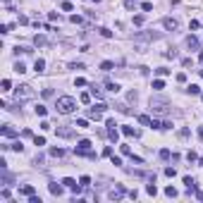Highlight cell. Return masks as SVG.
Here are the masks:
<instances>
[{
	"mask_svg": "<svg viewBox=\"0 0 203 203\" xmlns=\"http://www.w3.org/2000/svg\"><path fill=\"white\" fill-rule=\"evenodd\" d=\"M155 74H158V77H167V74H170V69H165V67H158Z\"/></svg>",
	"mask_w": 203,
	"mask_h": 203,
	"instance_id": "obj_26",
	"label": "cell"
},
{
	"mask_svg": "<svg viewBox=\"0 0 203 203\" xmlns=\"http://www.w3.org/2000/svg\"><path fill=\"white\" fill-rule=\"evenodd\" d=\"M201 96H203V93H201Z\"/></svg>",
	"mask_w": 203,
	"mask_h": 203,
	"instance_id": "obj_48",
	"label": "cell"
},
{
	"mask_svg": "<svg viewBox=\"0 0 203 203\" xmlns=\"http://www.w3.org/2000/svg\"><path fill=\"white\" fill-rule=\"evenodd\" d=\"M10 29H12L10 24H2V27H0V34H10Z\"/></svg>",
	"mask_w": 203,
	"mask_h": 203,
	"instance_id": "obj_43",
	"label": "cell"
},
{
	"mask_svg": "<svg viewBox=\"0 0 203 203\" xmlns=\"http://www.w3.org/2000/svg\"><path fill=\"white\" fill-rule=\"evenodd\" d=\"M50 155L60 158V155H65V151H62V148H50Z\"/></svg>",
	"mask_w": 203,
	"mask_h": 203,
	"instance_id": "obj_23",
	"label": "cell"
},
{
	"mask_svg": "<svg viewBox=\"0 0 203 203\" xmlns=\"http://www.w3.org/2000/svg\"><path fill=\"white\" fill-rule=\"evenodd\" d=\"M62 182H60V184H57V182H53V184H48V189H50V194L53 196H62V191H65V189H62Z\"/></svg>",
	"mask_w": 203,
	"mask_h": 203,
	"instance_id": "obj_4",
	"label": "cell"
},
{
	"mask_svg": "<svg viewBox=\"0 0 203 203\" xmlns=\"http://www.w3.org/2000/svg\"><path fill=\"white\" fill-rule=\"evenodd\" d=\"M139 122L146 124V127H151V117H148V115H139Z\"/></svg>",
	"mask_w": 203,
	"mask_h": 203,
	"instance_id": "obj_19",
	"label": "cell"
},
{
	"mask_svg": "<svg viewBox=\"0 0 203 203\" xmlns=\"http://www.w3.org/2000/svg\"><path fill=\"white\" fill-rule=\"evenodd\" d=\"M34 143H36V146H46V139L43 136H34Z\"/></svg>",
	"mask_w": 203,
	"mask_h": 203,
	"instance_id": "obj_29",
	"label": "cell"
},
{
	"mask_svg": "<svg viewBox=\"0 0 203 203\" xmlns=\"http://www.w3.org/2000/svg\"><path fill=\"white\" fill-rule=\"evenodd\" d=\"M77 127H79V129H86V127H89V122H86V120H77Z\"/></svg>",
	"mask_w": 203,
	"mask_h": 203,
	"instance_id": "obj_35",
	"label": "cell"
},
{
	"mask_svg": "<svg viewBox=\"0 0 203 203\" xmlns=\"http://www.w3.org/2000/svg\"><path fill=\"white\" fill-rule=\"evenodd\" d=\"M98 31H101V36H105V38H110V36H112V31H110V29H105V27H101Z\"/></svg>",
	"mask_w": 203,
	"mask_h": 203,
	"instance_id": "obj_25",
	"label": "cell"
},
{
	"mask_svg": "<svg viewBox=\"0 0 203 203\" xmlns=\"http://www.w3.org/2000/svg\"><path fill=\"white\" fill-rule=\"evenodd\" d=\"M122 134H124V136H139V131L134 129V127H122Z\"/></svg>",
	"mask_w": 203,
	"mask_h": 203,
	"instance_id": "obj_7",
	"label": "cell"
},
{
	"mask_svg": "<svg viewBox=\"0 0 203 203\" xmlns=\"http://www.w3.org/2000/svg\"><path fill=\"white\" fill-rule=\"evenodd\" d=\"M198 139H203V127H201V129H198Z\"/></svg>",
	"mask_w": 203,
	"mask_h": 203,
	"instance_id": "obj_44",
	"label": "cell"
},
{
	"mask_svg": "<svg viewBox=\"0 0 203 203\" xmlns=\"http://www.w3.org/2000/svg\"><path fill=\"white\" fill-rule=\"evenodd\" d=\"M153 89H155V91L165 89V81H163V79H155V81H153Z\"/></svg>",
	"mask_w": 203,
	"mask_h": 203,
	"instance_id": "obj_18",
	"label": "cell"
},
{
	"mask_svg": "<svg viewBox=\"0 0 203 203\" xmlns=\"http://www.w3.org/2000/svg\"><path fill=\"white\" fill-rule=\"evenodd\" d=\"M2 136H7V139L17 136V129H12V127H10V124H5V127H2Z\"/></svg>",
	"mask_w": 203,
	"mask_h": 203,
	"instance_id": "obj_6",
	"label": "cell"
},
{
	"mask_svg": "<svg viewBox=\"0 0 203 203\" xmlns=\"http://www.w3.org/2000/svg\"><path fill=\"white\" fill-rule=\"evenodd\" d=\"M165 175H167V177H175L177 170H175V167H165Z\"/></svg>",
	"mask_w": 203,
	"mask_h": 203,
	"instance_id": "obj_37",
	"label": "cell"
},
{
	"mask_svg": "<svg viewBox=\"0 0 203 203\" xmlns=\"http://www.w3.org/2000/svg\"><path fill=\"white\" fill-rule=\"evenodd\" d=\"M151 127H153V129H163V122H158V120H151Z\"/></svg>",
	"mask_w": 203,
	"mask_h": 203,
	"instance_id": "obj_34",
	"label": "cell"
},
{
	"mask_svg": "<svg viewBox=\"0 0 203 203\" xmlns=\"http://www.w3.org/2000/svg\"><path fill=\"white\" fill-rule=\"evenodd\" d=\"M14 72H19V74H22V72H27V67L22 65V62H17V65H14Z\"/></svg>",
	"mask_w": 203,
	"mask_h": 203,
	"instance_id": "obj_38",
	"label": "cell"
},
{
	"mask_svg": "<svg viewBox=\"0 0 203 203\" xmlns=\"http://www.w3.org/2000/svg\"><path fill=\"white\" fill-rule=\"evenodd\" d=\"M177 81L184 84V81H186V74H184V72H179V74H177Z\"/></svg>",
	"mask_w": 203,
	"mask_h": 203,
	"instance_id": "obj_40",
	"label": "cell"
},
{
	"mask_svg": "<svg viewBox=\"0 0 203 203\" xmlns=\"http://www.w3.org/2000/svg\"><path fill=\"white\" fill-rule=\"evenodd\" d=\"M198 165H201V167H203V158H198Z\"/></svg>",
	"mask_w": 203,
	"mask_h": 203,
	"instance_id": "obj_45",
	"label": "cell"
},
{
	"mask_svg": "<svg viewBox=\"0 0 203 203\" xmlns=\"http://www.w3.org/2000/svg\"><path fill=\"white\" fill-rule=\"evenodd\" d=\"M186 93H191V96H198V93H201V89H198L196 84H189V86H186Z\"/></svg>",
	"mask_w": 203,
	"mask_h": 203,
	"instance_id": "obj_10",
	"label": "cell"
},
{
	"mask_svg": "<svg viewBox=\"0 0 203 203\" xmlns=\"http://www.w3.org/2000/svg\"><path fill=\"white\" fill-rule=\"evenodd\" d=\"M91 96H96V98H101V89H98V86H93V89H91Z\"/></svg>",
	"mask_w": 203,
	"mask_h": 203,
	"instance_id": "obj_39",
	"label": "cell"
},
{
	"mask_svg": "<svg viewBox=\"0 0 203 203\" xmlns=\"http://www.w3.org/2000/svg\"><path fill=\"white\" fill-rule=\"evenodd\" d=\"M165 194H167V196H170V198H175V196H177V194H179V191H177L175 186H167V189H165Z\"/></svg>",
	"mask_w": 203,
	"mask_h": 203,
	"instance_id": "obj_16",
	"label": "cell"
},
{
	"mask_svg": "<svg viewBox=\"0 0 203 203\" xmlns=\"http://www.w3.org/2000/svg\"><path fill=\"white\" fill-rule=\"evenodd\" d=\"M186 43H189L191 48H198V38H196V36H189V38H186Z\"/></svg>",
	"mask_w": 203,
	"mask_h": 203,
	"instance_id": "obj_20",
	"label": "cell"
},
{
	"mask_svg": "<svg viewBox=\"0 0 203 203\" xmlns=\"http://www.w3.org/2000/svg\"><path fill=\"white\" fill-rule=\"evenodd\" d=\"M12 89V81L10 79H2V91H10Z\"/></svg>",
	"mask_w": 203,
	"mask_h": 203,
	"instance_id": "obj_31",
	"label": "cell"
},
{
	"mask_svg": "<svg viewBox=\"0 0 203 203\" xmlns=\"http://www.w3.org/2000/svg\"><path fill=\"white\" fill-rule=\"evenodd\" d=\"M163 27L172 31V29H177V19H172V17H165V19H163Z\"/></svg>",
	"mask_w": 203,
	"mask_h": 203,
	"instance_id": "obj_5",
	"label": "cell"
},
{
	"mask_svg": "<svg viewBox=\"0 0 203 203\" xmlns=\"http://www.w3.org/2000/svg\"><path fill=\"white\" fill-rule=\"evenodd\" d=\"M158 38H160V34H158V31H146V34H136V36H134V41H136V43H141V41H158Z\"/></svg>",
	"mask_w": 203,
	"mask_h": 203,
	"instance_id": "obj_3",
	"label": "cell"
},
{
	"mask_svg": "<svg viewBox=\"0 0 203 203\" xmlns=\"http://www.w3.org/2000/svg\"><path fill=\"white\" fill-rule=\"evenodd\" d=\"M134 24H136V27H141V24H143V17H141V14H136V17H134Z\"/></svg>",
	"mask_w": 203,
	"mask_h": 203,
	"instance_id": "obj_42",
	"label": "cell"
},
{
	"mask_svg": "<svg viewBox=\"0 0 203 203\" xmlns=\"http://www.w3.org/2000/svg\"><path fill=\"white\" fill-rule=\"evenodd\" d=\"M108 136H110V141H115V143H117L120 134H117V129H110V131H108Z\"/></svg>",
	"mask_w": 203,
	"mask_h": 203,
	"instance_id": "obj_22",
	"label": "cell"
},
{
	"mask_svg": "<svg viewBox=\"0 0 203 203\" xmlns=\"http://www.w3.org/2000/svg\"><path fill=\"white\" fill-rule=\"evenodd\" d=\"M96 2H98V0H96Z\"/></svg>",
	"mask_w": 203,
	"mask_h": 203,
	"instance_id": "obj_47",
	"label": "cell"
},
{
	"mask_svg": "<svg viewBox=\"0 0 203 203\" xmlns=\"http://www.w3.org/2000/svg\"><path fill=\"white\" fill-rule=\"evenodd\" d=\"M36 115H38V117H46V115H48V108H46V105H36Z\"/></svg>",
	"mask_w": 203,
	"mask_h": 203,
	"instance_id": "obj_14",
	"label": "cell"
},
{
	"mask_svg": "<svg viewBox=\"0 0 203 203\" xmlns=\"http://www.w3.org/2000/svg\"><path fill=\"white\" fill-rule=\"evenodd\" d=\"M160 160H170V151H167V148L160 151Z\"/></svg>",
	"mask_w": 203,
	"mask_h": 203,
	"instance_id": "obj_32",
	"label": "cell"
},
{
	"mask_svg": "<svg viewBox=\"0 0 203 203\" xmlns=\"http://www.w3.org/2000/svg\"><path fill=\"white\" fill-rule=\"evenodd\" d=\"M12 151H17V153H22V151H24V146H22V141H17V143H12Z\"/></svg>",
	"mask_w": 203,
	"mask_h": 203,
	"instance_id": "obj_27",
	"label": "cell"
},
{
	"mask_svg": "<svg viewBox=\"0 0 203 203\" xmlns=\"http://www.w3.org/2000/svg\"><path fill=\"white\" fill-rule=\"evenodd\" d=\"M141 10H146V12H151V10H153V5H151V2H141Z\"/></svg>",
	"mask_w": 203,
	"mask_h": 203,
	"instance_id": "obj_41",
	"label": "cell"
},
{
	"mask_svg": "<svg viewBox=\"0 0 203 203\" xmlns=\"http://www.w3.org/2000/svg\"><path fill=\"white\" fill-rule=\"evenodd\" d=\"M146 194L155 196V194H158V186H155V184H148V186H146Z\"/></svg>",
	"mask_w": 203,
	"mask_h": 203,
	"instance_id": "obj_21",
	"label": "cell"
},
{
	"mask_svg": "<svg viewBox=\"0 0 203 203\" xmlns=\"http://www.w3.org/2000/svg\"><path fill=\"white\" fill-rule=\"evenodd\" d=\"M112 67H115V62H110V60H103V62H101V69H103V72H110Z\"/></svg>",
	"mask_w": 203,
	"mask_h": 203,
	"instance_id": "obj_11",
	"label": "cell"
},
{
	"mask_svg": "<svg viewBox=\"0 0 203 203\" xmlns=\"http://www.w3.org/2000/svg\"><path fill=\"white\" fill-rule=\"evenodd\" d=\"M27 98H34V89H31L29 84L17 86V101H27Z\"/></svg>",
	"mask_w": 203,
	"mask_h": 203,
	"instance_id": "obj_2",
	"label": "cell"
},
{
	"mask_svg": "<svg viewBox=\"0 0 203 203\" xmlns=\"http://www.w3.org/2000/svg\"><path fill=\"white\" fill-rule=\"evenodd\" d=\"M105 86H108V91H110V93H117V91H120V86H117V84H112V81H108Z\"/></svg>",
	"mask_w": 203,
	"mask_h": 203,
	"instance_id": "obj_17",
	"label": "cell"
},
{
	"mask_svg": "<svg viewBox=\"0 0 203 203\" xmlns=\"http://www.w3.org/2000/svg\"><path fill=\"white\" fill-rule=\"evenodd\" d=\"M34 43H36V46H46L48 41H46V36H36V38H34Z\"/></svg>",
	"mask_w": 203,
	"mask_h": 203,
	"instance_id": "obj_24",
	"label": "cell"
},
{
	"mask_svg": "<svg viewBox=\"0 0 203 203\" xmlns=\"http://www.w3.org/2000/svg\"><path fill=\"white\" fill-rule=\"evenodd\" d=\"M186 158H189V163H194V160H198V155H196L194 151H189V153H186Z\"/></svg>",
	"mask_w": 203,
	"mask_h": 203,
	"instance_id": "obj_36",
	"label": "cell"
},
{
	"mask_svg": "<svg viewBox=\"0 0 203 203\" xmlns=\"http://www.w3.org/2000/svg\"><path fill=\"white\" fill-rule=\"evenodd\" d=\"M57 112L60 115H69V112L77 110V101H74L72 96H62V98H57Z\"/></svg>",
	"mask_w": 203,
	"mask_h": 203,
	"instance_id": "obj_1",
	"label": "cell"
},
{
	"mask_svg": "<svg viewBox=\"0 0 203 203\" xmlns=\"http://www.w3.org/2000/svg\"><path fill=\"white\" fill-rule=\"evenodd\" d=\"M93 110H98V112H105V110H108V105H105V103H98V105H96Z\"/></svg>",
	"mask_w": 203,
	"mask_h": 203,
	"instance_id": "obj_33",
	"label": "cell"
},
{
	"mask_svg": "<svg viewBox=\"0 0 203 203\" xmlns=\"http://www.w3.org/2000/svg\"><path fill=\"white\" fill-rule=\"evenodd\" d=\"M79 148H81V151H89V148H91V141H89V139H81V141H79Z\"/></svg>",
	"mask_w": 203,
	"mask_h": 203,
	"instance_id": "obj_15",
	"label": "cell"
},
{
	"mask_svg": "<svg viewBox=\"0 0 203 203\" xmlns=\"http://www.w3.org/2000/svg\"><path fill=\"white\" fill-rule=\"evenodd\" d=\"M201 77H203V72H201Z\"/></svg>",
	"mask_w": 203,
	"mask_h": 203,
	"instance_id": "obj_46",
	"label": "cell"
},
{
	"mask_svg": "<svg viewBox=\"0 0 203 203\" xmlns=\"http://www.w3.org/2000/svg\"><path fill=\"white\" fill-rule=\"evenodd\" d=\"M79 184H81V186H89V184H91V177H86V175H84L81 179H79Z\"/></svg>",
	"mask_w": 203,
	"mask_h": 203,
	"instance_id": "obj_30",
	"label": "cell"
},
{
	"mask_svg": "<svg viewBox=\"0 0 203 203\" xmlns=\"http://www.w3.org/2000/svg\"><path fill=\"white\" fill-rule=\"evenodd\" d=\"M79 101H81V103H91V93H81Z\"/></svg>",
	"mask_w": 203,
	"mask_h": 203,
	"instance_id": "obj_28",
	"label": "cell"
},
{
	"mask_svg": "<svg viewBox=\"0 0 203 203\" xmlns=\"http://www.w3.org/2000/svg\"><path fill=\"white\" fill-rule=\"evenodd\" d=\"M122 196H124V189H115V191H110V198H112V201H120Z\"/></svg>",
	"mask_w": 203,
	"mask_h": 203,
	"instance_id": "obj_8",
	"label": "cell"
},
{
	"mask_svg": "<svg viewBox=\"0 0 203 203\" xmlns=\"http://www.w3.org/2000/svg\"><path fill=\"white\" fill-rule=\"evenodd\" d=\"M19 191H22V194H24V196H34V194H36V191H34V186H22V189H19Z\"/></svg>",
	"mask_w": 203,
	"mask_h": 203,
	"instance_id": "obj_13",
	"label": "cell"
},
{
	"mask_svg": "<svg viewBox=\"0 0 203 203\" xmlns=\"http://www.w3.org/2000/svg\"><path fill=\"white\" fill-rule=\"evenodd\" d=\"M184 184L189 186V194L194 191V186H196V182H194V177H184Z\"/></svg>",
	"mask_w": 203,
	"mask_h": 203,
	"instance_id": "obj_12",
	"label": "cell"
},
{
	"mask_svg": "<svg viewBox=\"0 0 203 203\" xmlns=\"http://www.w3.org/2000/svg\"><path fill=\"white\" fill-rule=\"evenodd\" d=\"M34 69H36V72L41 74L43 69H46V60H41V57H38V60H36V65H34Z\"/></svg>",
	"mask_w": 203,
	"mask_h": 203,
	"instance_id": "obj_9",
	"label": "cell"
}]
</instances>
